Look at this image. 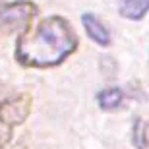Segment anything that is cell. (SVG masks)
<instances>
[{"label":"cell","instance_id":"cell-3","mask_svg":"<svg viewBox=\"0 0 149 149\" xmlns=\"http://www.w3.org/2000/svg\"><path fill=\"white\" fill-rule=\"evenodd\" d=\"M33 99L29 93H19L16 97H8L0 103V122L8 126H17L29 118Z\"/></svg>","mask_w":149,"mask_h":149},{"label":"cell","instance_id":"cell-8","mask_svg":"<svg viewBox=\"0 0 149 149\" xmlns=\"http://www.w3.org/2000/svg\"><path fill=\"white\" fill-rule=\"evenodd\" d=\"M10 139H12V126L0 122V149H6L10 145Z\"/></svg>","mask_w":149,"mask_h":149},{"label":"cell","instance_id":"cell-4","mask_svg":"<svg viewBox=\"0 0 149 149\" xmlns=\"http://www.w3.org/2000/svg\"><path fill=\"white\" fill-rule=\"evenodd\" d=\"M81 23H83V27L87 31V37L91 41H95L101 47H109L111 45V33H109V29L105 27V23L101 22L95 14H83Z\"/></svg>","mask_w":149,"mask_h":149},{"label":"cell","instance_id":"cell-6","mask_svg":"<svg viewBox=\"0 0 149 149\" xmlns=\"http://www.w3.org/2000/svg\"><path fill=\"white\" fill-rule=\"evenodd\" d=\"M122 99H124V93L118 87H107L97 95V103H99V107L103 111H114V109H118L122 105Z\"/></svg>","mask_w":149,"mask_h":149},{"label":"cell","instance_id":"cell-7","mask_svg":"<svg viewBox=\"0 0 149 149\" xmlns=\"http://www.w3.org/2000/svg\"><path fill=\"white\" fill-rule=\"evenodd\" d=\"M134 145L138 149H147V130H145V120L138 118L134 124V132H132Z\"/></svg>","mask_w":149,"mask_h":149},{"label":"cell","instance_id":"cell-2","mask_svg":"<svg viewBox=\"0 0 149 149\" xmlns=\"http://www.w3.org/2000/svg\"><path fill=\"white\" fill-rule=\"evenodd\" d=\"M37 16V6L29 0H17L12 4H4L0 8V31L14 33V31H27L31 19Z\"/></svg>","mask_w":149,"mask_h":149},{"label":"cell","instance_id":"cell-5","mask_svg":"<svg viewBox=\"0 0 149 149\" xmlns=\"http://www.w3.org/2000/svg\"><path fill=\"white\" fill-rule=\"evenodd\" d=\"M149 8V0H120V16H124L126 19H134L138 22L147 14Z\"/></svg>","mask_w":149,"mask_h":149},{"label":"cell","instance_id":"cell-1","mask_svg":"<svg viewBox=\"0 0 149 149\" xmlns=\"http://www.w3.org/2000/svg\"><path fill=\"white\" fill-rule=\"evenodd\" d=\"M77 49V35L62 16H49L16 41V60L25 68H54Z\"/></svg>","mask_w":149,"mask_h":149}]
</instances>
